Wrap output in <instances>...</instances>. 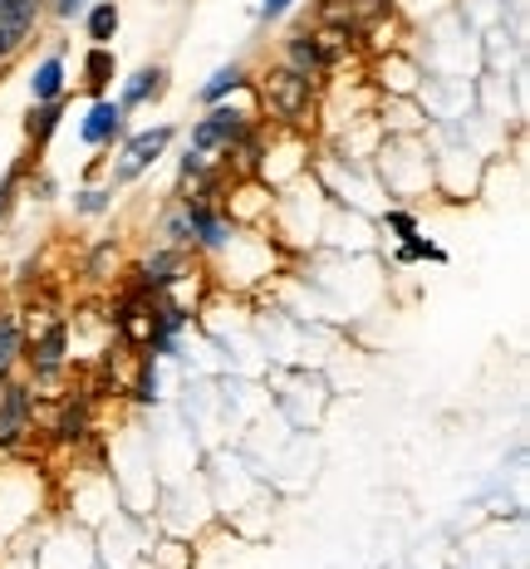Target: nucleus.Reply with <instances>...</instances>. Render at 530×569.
Returning a JSON list of instances; mask_svg holds the SVG:
<instances>
[{"instance_id": "nucleus-3", "label": "nucleus", "mask_w": 530, "mask_h": 569, "mask_svg": "<svg viewBox=\"0 0 530 569\" xmlns=\"http://www.w3.org/2000/svg\"><path fill=\"white\" fill-rule=\"evenodd\" d=\"M30 378H34V388H54L59 378H64L69 369V319H44V325H30Z\"/></svg>"}, {"instance_id": "nucleus-8", "label": "nucleus", "mask_w": 530, "mask_h": 569, "mask_svg": "<svg viewBox=\"0 0 530 569\" xmlns=\"http://www.w3.org/2000/svg\"><path fill=\"white\" fill-rule=\"evenodd\" d=\"M34 20H40V0H0V59H10L30 40Z\"/></svg>"}, {"instance_id": "nucleus-4", "label": "nucleus", "mask_w": 530, "mask_h": 569, "mask_svg": "<svg viewBox=\"0 0 530 569\" xmlns=\"http://www.w3.org/2000/svg\"><path fill=\"white\" fill-rule=\"evenodd\" d=\"M314 16H320V26H334V30L353 34V40H363V34H373L393 16V6H388V0H320Z\"/></svg>"}, {"instance_id": "nucleus-11", "label": "nucleus", "mask_w": 530, "mask_h": 569, "mask_svg": "<svg viewBox=\"0 0 530 569\" xmlns=\"http://www.w3.org/2000/svg\"><path fill=\"white\" fill-rule=\"evenodd\" d=\"M246 89H251V69H246V64H236V59H231V64H221L217 74H211L207 84L197 89V99H202L207 109H211V103H227L231 93H246Z\"/></svg>"}, {"instance_id": "nucleus-5", "label": "nucleus", "mask_w": 530, "mask_h": 569, "mask_svg": "<svg viewBox=\"0 0 530 569\" xmlns=\"http://www.w3.org/2000/svg\"><path fill=\"white\" fill-rule=\"evenodd\" d=\"M172 138H177L172 123H158V128H143V133L123 138V152H118V168H113V187H123V182H133L138 172H148L152 162L168 152Z\"/></svg>"}, {"instance_id": "nucleus-19", "label": "nucleus", "mask_w": 530, "mask_h": 569, "mask_svg": "<svg viewBox=\"0 0 530 569\" xmlns=\"http://www.w3.org/2000/svg\"><path fill=\"white\" fill-rule=\"evenodd\" d=\"M113 207V187H84L74 201V211L79 217H103V211Z\"/></svg>"}, {"instance_id": "nucleus-6", "label": "nucleus", "mask_w": 530, "mask_h": 569, "mask_svg": "<svg viewBox=\"0 0 530 569\" xmlns=\"http://www.w3.org/2000/svg\"><path fill=\"white\" fill-rule=\"evenodd\" d=\"M34 432V388L10 378L0 388V447H20Z\"/></svg>"}, {"instance_id": "nucleus-23", "label": "nucleus", "mask_w": 530, "mask_h": 569, "mask_svg": "<svg viewBox=\"0 0 530 569\" xmlns=\"http://www.w3.org/2000/svg\"><path fill=\"white\" fill-rule=\"evenodd\" d=\"M84 6H89V0H54V16H59V20H74Z\"/></svg>"}, {"instance_id": "nucleus-9", "label": "nucleus", "mask_w": 530, "mask_h": 569, "mask_svg": "<svg viewBox=\"0 0 530 569\" xmlns=\"http://www.w3.org/2000/svg\"><path fill=\"white\" fill-rule=\"evenodd\" d=\"M89 422H93V398L89 393H69L64 402H59V418H54V442L64 447H79L89 437Z\"/></svg>"}, {"instance_id": "nucleus-17", "label": "nucleus", "mask_w": 530, "mask_h": 569, "mask_svg": "<svg viewBox=\"0 0 530 569\" xmlns=\"http://www.w3.org/2000/svg\"><path fill=\"white\" fill-rule=\"evenodd\" d=\"M118 0H99V6H89V16H84V34H89V44H109L113 34H118Z\"/></svg>"}, {"instance_id": "nucleus-21", "label": "nucleus", "mask_w": 530, "mask_h": 569, "mask_svg": "<svg viewBox=\"0 0 530 569\" xmlns=\"http://www.w3.org/2000/svg\"><path fill=\"white\" fill-rule=\"evenodd\" d=\"M16 187H20V172H6V177H0V227H6L10 207H16Z\"/></svg>"}, {"instance_id": "nucleus-16", "label": "nucleus", "mask_w": 530, "mask_h": 569, "mask_svg": "<svg viewBox=\"0 0 530 569\" xmlns=\"http://www.w3.org/2000/svg\"><path fill=\"white\" fill-rule=\"evenodd\" d=\"M20 353H26V325L10 305H0V369H16Z\"/></svg>"}, {"instance_id": "nucleus-22", "label": "nucleus", "mask_w": 530, "mask_h": 569, "mask_svg": "<svg viewBox=\"0 0 530 569\" xmlns=\"http://www.w3.org/2000/svg\"><path fill=\"white\" fill-rule=\"evenodd\" d=\"M290 6H294V0H261V20H280Z\"/></svg>"}, {"instance_id": "nucleus-13", "label": "nucleus", "mask_w": 530, "mask_h": 569, "mask_svg": "<svg viewBox=\"0 0 530 569\" xmlns=\"http://www.w3.org/2000/svg\"><path fill=\"white\" fill-rule=\"evenodd\" d=\"M286 64L300 69V74H310V79H324V59H320V44H314L310 30H294L286 40Z\"/></svg>"}, {"instance_id": "nucleus-20", "label": "nucleus", "mask_w": 530, "mask_h": 569, "mask_svg": "<svg viewBox=\"0 0 530 569\" xmlns=\"http://www.w3.org/2000/svg\"><path fill=\"white\" fill-rule=\"evenodd\" d=\"M383 227H388L393 241H412V236H418V217L403 211V207H393V211H383Z\"/></svg>"}, {"instance_id": "nucleus-7", "label": "nucleus", "mask_w": 530, "mask_h": 569, "mask_svg": "<svg viewBox=\"0 0 530 569\" xmlns=\"http://www.w3.org/2000/svg\"><path fill=\"white\" fill-rule=\"evenodd\" d=\"M123 103L118 99H93L89 103V113H84V123H79V133H84L89 148H113V142H123Z\"/></svg>"}, {"instance_id": "nucleus-12", "label": "nucleus", "mask_w": 530, "mask_h": 569, "mask_svg": "<svg viewBox=\"0 0 530 569\" xmlns=\"http://www.w3.org/2000/svg\"><path fill=\"white\" fill-rule=\"evenodd\" d=\"M69 89V74H64V59L59 54H44L30 74V103H50V99H64Z\"/></svg>"}, {"instance_id": "nucleus-18", "label": "nucleus", "mask_w": 530, "mask_h": 569, "mask_svg": "<svg viewBox=\"0 0 530 569\" xmlns=\"http://www.w3.org/2000/svg\"><path fill=\"white\" fill-rule=\"evenodd\" d=\"M412 260H438V266H447V251L438 241H428V236H412V241L398 246V266H412Z\"/></svg>"}, {"instance_id": "nucleus-10", "label": "nucleus", "mask_w": 530, "mask_h": 569, "mask_svg": "<svg viewBox=\"0 0 530 569\" xmlns=\"http://www.w3.org/2000/svg\"><path fill=\"white\" fill-rule=\"evenodd\" d=\"M162 93H168V69H162V64H143L138 74L123 79V93H118V103H123V113H133V109H148V103H158Z\"/></svg>"}, {"instance_id": "nucleus-14", "label": "nucleus", "mask_w": 530, "mask_h": 569, "mask_svg": "<svg viewBox=\"0 0 530 569\" xmlns=\"http://www.w3.org/2000/svg\"><path fill=\"white\" fill-rule=\"evenodd\" d=\"M64 109H69L64 99L30 103V113H26V138H30V148H44V142L54 138V128H59V118H64Z\"/></svg>"}, {"instance_id": "nucleus-15", "label": "nucleus", "mask_w": 530, "mask_h": 569, "mask_svg": "<svg viewBox=\"0 0 530 569\" xmlns=\"http://www.w3.org/2000/svg\"><path fill=\"white\" fill-rule=\"evenodd\" d=\"M113 74H118V64H113L109 44H89V54H84V89L93 93V99H103V89L113 84Z\"/></svg>"}, {"instance_id": "nucleus-2", "label": "nucleus", "mask_w": 530, "mask_h": 569, "mask_svg": "<svg viewBox=\"0 0 530 569\" xmlns=\"http://www.w3.org/2000/svg\"><path fill=\"white\" fill-rule=\"evenodd\" d=\"M251 128H256V113L251 109H231V99L227 103H211V109L192 123V138H187V148L207 152V158H227V152L246 133H251Z\"/></svg>"}, {"instance_id": "nucleus-1", "label": "nucleus", "mask_w": 530, "mask_h": 569, "mask_svg": "<svg viewBox=\"0 0 530 569\" xmlns=\"http://www.w3.org/2000/svg\"><path fill=\"white\" fill-rule=\"evenodd\" d=\"M251 89H256V103L270 113V123L276 128H304V123H314V103H320V79H310V74H300V69H290V64H276V69H266L261 79H251Z\"/></svg>"}, {"instance_id": "nucleus-24", "label": "nucleus", "mask_w": 530, "mask_h": 569, "mask_svg": "<svg viewBox=\"0 0 530 569\" xmlns=\"http://www.w3.org/2000/svg\"><path fill=\"white\" fill-rule=\"evenodd\" d=\"M10 383V369H0V388H6Z\"/></svg>"}]
</instances>
